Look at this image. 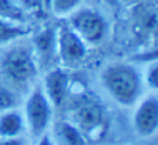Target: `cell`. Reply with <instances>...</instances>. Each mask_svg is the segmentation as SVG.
I'll list each match as a JSON object with an SVG mask.
<instances>
[{
  "label": "cell",
  "mask_w": 158,
  "mask_h": 145,
  "mask_svg": "<svg viewBox=\"0 0 158 145\" xmlns=\"http://www.w3.org/2000/svg\"><path fill=\"white\" fill-rule=\"evenodd\" d=\"M0 18L12 23L29 24V14L17 0H0Z\"/></svg>",
  "instance_id": "cell-13"
},
{
  "label": "cell",
  "mask_w": 158,
  "mask_h": 145,
  "mask_svg": "<svg viewBox=\"0 0 158 145\" xmlns=\"http://www.w3.org/2000/svg\"><path fill=\"white\" fill-rule=\"evenodd\" d=\"M101 85L119 106H134L143 94L145 80L140 70L130 62H113L102 68Z\"/></svg>",
  "instance_id": "cell-2"
},
{
  "label": "cell",
  "mask_w": 158,
  "mask_h": 145,
  "mask_svg": "<svg viewBox=\"0 0 158 145\" xmlns=\"http://www.w3.org/2000/svg\"><path fill=\"white\" fill-rule=\"evenodd\" d=\"M83 6V0H48V11H51L56 17L66 18L75 9Z\"/></svg>",
  "instance_id": "cell-15"
},
{
  "label": "cell",
  "mask_w": 158,
  "mask_h": 145,
  "mask_svg": "<svg viewBox=\"0 0 158 145\" xmlns=\"http://www.w3.org/2000/svg\"><path fill=\"white\" fill-rule=\"evenodd\" d=\"M57 27L47 26L38 30L35 35L30 38V44L36 55L39 68L41 67H54V62L57 60V39H56Z\"/></svg>",
  "instance_id": "cell-9"
},
{
  "label": "cell",
  "mask_w": 158,
  "mask_h": 145,
  "mask_svg": "<svg viewBox=\"0 0 158 145\" xmlns=\"http://www.w3.org/2000/svg\"><path fill=\"white\" fill-rule=\"evenodd\" d=\"M30 33H32V29L29 24L12 23V21L0 18V47H5L18 39L27 38Z\"/></svg>",
  "instance_id": "cell-12"
},
{
  "label": "cell",
  "mask_w": 158,
  "mask_h": 145,
  "mask_svg": "<svg viewBox=\"0 0 158 145\" xmlns=\"http://www.w3.org/2000/svg\"><path fill=\"white\" fill-rule=\"evenodd\" d=\"M39 76V64L30 44V39L23 38L5 46L0 51V80L20 95L27 94Z\"/></svg>",
  "instance_id": "cell-1"
},
{
  "label": "cell",
  "mask_w": 158,
  "mask_h": 145,
  "mask_svg": "<svg viewBox=\"0 0 158 145\" xmlns=\"http://www.w3.org/2000/svg\"><path fill=\"white\" fill-rule=\"evenodd\" d=\"M57 60L63 68H77L87 58L89 46L73 30L68 23L57 26Z\"/></svg>",
  "instance_id": "cell-6"
},
{
  "label": "cell",
  "mask_w": 158,
  "mask_h": 145,
  "mask_svg": "<svg viewBox=\"0 0 158 145\" xmlns=\"http://www.w3.org/2000/svg\"><path fill=\"white\" fill-rule=\"evenodd\" d=\"M42 91L48 97L53 108H60L65 104L69 95V86H71V76L68 68H63L60 65H54L48 68L42 77Z\"/></svg>",
  "instance_id": "cell-8"
},
{
  "label": "cell",
  "mask_w": 158,
  "mask_h": 145,
  "mask_svg": "<svg viewBox=\"0 0 158 145\" xmlns=\"http://www.w3.org/2000/svg\"><path fill=\"white\" fill-rule=\"evenodd\" d=\"M27 127L23 110L14 108L0 113V138H18L26 136Z\"/></svg>",
  "instance_id": "cell-11"
},
{
  "label": "cell",
  "mask_w": 158,
  "mask_h": 145,
  "mask_svg": "<svg viewBox=\"0 0 158 145\" xmlns=\"http://www.w3.org/2000/svg\"><path fill=\"white\" fill-rule=\"evenodd\" d=\"M107 2H109V3H116L118 0H107Z\"/></svg>",
  "instance_id": "cell-22"
},
{
  "label": "cell",
  "mask_w": 158,
  "mask_h": 145,
  "mask_svg": "<svg viewBox=\"0 0 158 145\" xmlns=\"http://www.w3.org/2000/svg\"><path fill=\"white\" fill-rule=\"evenodd\" d=\"M36 145H54V144H53V141L50 138V133H45V134H42L41 138L36 139Z\"/></svg>",
  "instance_id": "cell-19"
},
{
  "label": "cell",
  "mask_w": 158,
  "mask_h": 145,
  "mask_svg": "<svg viewBox=\"0 0 158 145\" xmlns=\"http://www.w3.org/2000/svg\"><path fill=\"white\" fill-rule=\"evenodd\" d=\"M20 103H21V95L0 80V113L9 109L20 108Z\"/></svg>",
  "instance_id": "cell-14"
},
{
  "label": "cell",
  "mask_w": 158,
  "mask_h": 145,
  "mask_svg": "<svg viewBox=\"0 0 158 145\" xmlns=\"http://www.w3.org/2000/svg\"><path fill=\"white\" fill-rule=\"evenodd\" d=\"M41 2H42V3H44V5H45V8H47V9H48V0H41Z\"/></svg>",
  "instance_id": "cell-21"
},
{
  "label": "cell",
  "mask_w": 158,
  "mask_h": 145,
  "mask_svg": "<svg viewBox=\"0 0 158 145\" xmlns=\"http://www.w3.org/2000/svg\"><path fill=\"white\" fill-rule=\"evenodd\" d=\"M0 145H27L26 136L18 138H0Z\"/></svg>",
  "instance_id": "cell-18"
},
{
  "label": "cell",
  "mask_w": 158,
  "mask_h": 145,
  "mask_svg": "<svg viewBox=\"0 0 158 145\" xmlns=\"http://www.w3.org/2000/svg\"><path fill=\"white\" fill-rule=\"evenodd\" d=\"M66 23L87 46H99L109 35V21L102 12L90 6H80L66 17Z\"/></svg>",
  "instance_id": "cell-5"
},
{
  "label": "cell",
  "mask_w": 158,
  "mask_h": 145,
  "mask_svg": "<svg viewBox=\"0 0 158 145\" xmlns=\"http://www.w3.org/2000/svg\"><path fill=\"white\" fill-rule=\"evenodd\" d=\"M133 59L139 60V62H145V64H149V62H157L158 60V47L151 48L148 51H142L139 55H135Z\"/></svg>",
  "instance_id": "cell-17"
},
{
  "label": "cell",
  "mask_w": 158,
  "mask_h": 145,
  "mask_svg": "<svg viewBox=\"0 0 158 145\" xmlns=\"http://www.w3.org/2000/svg\"><path fill=\"white\" fill-rule=\"evenodd\" d=\"M73 121L78 130L85 134L87 142H99L106 138L110 127L109 112L95 95L85 94L80 97L73 108Z\"/></svg>",
  "instance_id": "cell-3"
},
{
  "label": "cell",
  "mask_w": 158,
  "mask_h": 145,
  "mask_svg": "<svg viewBox=\"0 0 158 145\" xmlns=\"http://www.w3.org/2000/svg\"><path fill=\"white\" fill-rule=\"evenodd\" d=\"M143 80H145V86H148L149 89L158 92V60L148 64L145 76H143Z\"/></svg>",
  "instance_id": "cell-16"
},
{
  "label": "cell",
  "mask_w": 158,
  "mask_h": 145,
  "mask_svg": "<svg viewBox=\"0 0 158 145\" xmlns=\"http://www.w3.org/2000/svg\"><path fill=\"white\" fill-rule=\"evenodd\" d=\"M133 127L140 138H152L158 132V97L146 95L135 103Z\"/></svg>",
  "instance_id": "cell-7"
},
{
  "label": "cell",
  "mask_w": 158,
  "mask_h": 145,
  "mask_svg": "<svg viewBox=\"0 0 158 145\" xmlns=\"http://www.w3.org/2000/svg\"><path fill=\"white\" fill-rule=\"evenodd\" d=\"M23 115L26 120L27 133L38 139L42 134L48 133L50 127L53 124L54 108L50 103L48 97L42 91L41 85H35L27 94L23 101Z\"/></svg>",
  "instance_id": "cell-4"
},
{
  "label": "cell",
  "mask_w": 158,
  "mask_h": 145,
  "mask_svg": "<svg viewBox=\"0 0 158 145\" xmlns=\"http://www.w3.org/2000/svg\"><path fill=\"white\" fill-rule=\"evenodd\" d=\"M50 138L54 145H89L85 134L71 120H60L51 124Z\"/></svg>",
  "instance_id": "cell-10"
},
{
  "label": "cell",
  "mask_w": 158,
  "mask_h": 145,
  "mask_svg": "<svg viewBox=\"0 0 158 145\" xmlns=\"http://www.w3.org/2000/svg\"><path fill=\"white\" fill-rule=\"evenodd\" d=\"M122 3H128V5H130V3H134V2H137V0H121Z\"/></svg>",
  "instance_id": "cell-20"
}]
</instances>
